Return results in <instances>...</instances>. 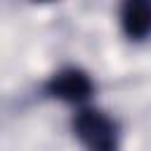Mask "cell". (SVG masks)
<instances>
[{"label":"cell","instance_id":"cell-3","mask_svg":"<svg viewBox=\"0 0 151 151\" xmlns=\"http://www.w3.org/2000/svg\"><path fill=\"white\" fill-rule=\"evenodd\" d=\"M120 24L130 40H146L151 28V0H123Z\"/></svg>","mask_w":151,"mask_h":151},{"label":"cell","instance_id":"cell-2","mask_svg":"<svg viewBox=\"0 0 151 151\" xmlns=\"http://www.w3.org/2000/svg\"><path fill=\"white\" fill-rule=\"evenodd\" d=\"M45 92L52 99H59L66 104H83L92 97L94 85H92V78L83 68L66 66L57 71L54 76H50V80L45 83Z\"/></svg>","mask_w":151,"mask_h":151},{"label":"cell","instance_id":"cell-4","mask_svg":"<svg viewBox=\"0 0 151 151\" xmlns=\"http://www.w3.org/2000/svg\"><path fill=\"white\" fill-rule=\"evenodd\" d=\"M42 2H47V0H42Z\"/></svg>","mask_w":151,"mask_h":151},{"label":"cell","instance_id":"cell-1","mask_svg":"<svg viewBox=\"0 0 151 151\" xmlns=\"http://www.w3.org/2000/svg\"><path fill=\"white\" fill-rule=\"evenodd\" d=\"M73 132L87 146V151H116L118 149L116 123L97 109H83L73 118Z\"/></svg>","mask_w":151,"mask_h":151}]
</instances>
